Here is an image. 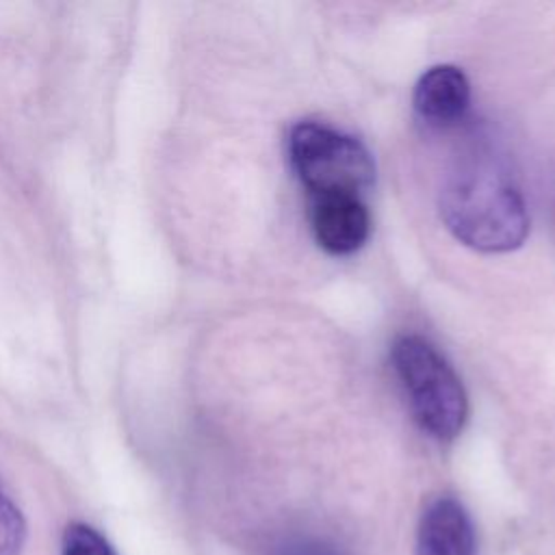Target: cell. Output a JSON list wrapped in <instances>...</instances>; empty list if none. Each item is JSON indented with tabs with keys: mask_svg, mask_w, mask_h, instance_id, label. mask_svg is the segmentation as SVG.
<instances>
[{
	"mask_svg": "<svg viewBox=\"0 0 555 555\" xmlns=\"http://www.w3.org/2000/svg\"><path fill=\"white\" fill-rule=\"evenodd\" d=\"M418 555H477L473 522L455 499L440 496L423 512Z\"/></svg>",
	"mask_w": 555,
	"mask_h": 555,
	"instance_id": "5",
	"label": "cell"
},
{
	"mask_svg": "<svg viewBox=\"0 0 555 555\" xmlns=\"http://www.w3.org/2000/svg\"><path fill=\"white\" fill-rule=\"evenodd\" d=\"M273 555H345V553L340 546H336L325 538L297 535V538H286L282 544H278Z\"/></svg>",
	"mask_w": 555,
	"mask_h": 555,
	"instance_id": "9",
	"label": "cell"
},
{
	"mask_svg": "<svg viewBox=\"0 0 555 555\" xmlns=\"http://www.w3.org/2000/svg\"><path fill=\"white\" fill-rule=\"evenodd\" d=\"M416 113L429 124L449 126L457 121L470 102V85L455 65L429 67L416 82L412 95Z\"/></svg>",
	"mask_w": 555,
	"mask_h": 555,
	"instance_id": "6",
	"label": "cell"
},
{
	"mask_svg": "<svg viewBox=\"0 0 555 555\" xmlns=\"http://www.w3.org/2000/svg\"><path fill=\"white\" fill-rule=\"evenodd\" d=\"M440 217L449 232L479 251H509L522 245L529 232L527 204L486 152L462 156L440 189Z\"/></svg>",
	"mask_w": 555,
	"mask_h": 555,
	"instance_id": "1",
	"label": "cell"
},
{
	"mask_svg": "<svg viewBox=\"0 0 555 555\" xmlns=\"http://www.w3.org/2000/svg\"><path fill=\"white\" fill-rule=\"evenodd\" d=\"M26 542V520L0 481V555H20Z\"/></svg>",
	"mask_w": 555,
	"mask_h": 555,
	"instance_id": "7",
	"label": "cell"
},
{
	"mask_svg": "<svg viewBox=\"0 0 555 555\" xmlns=\"http://www.w3.org/2000/svg\"><path fill=\"white\" fill-rule=\"evenodd\" d=\"M61 555H117V551L95 527L72 522L63 531Z\"/></svg>",
	"mask_w": 555,
	"mask_h": 555,
	"instance_id": "8",
	"label": "cell"
},
{
	"mask_svg": "<svg viewBox=\"0 0 555 555\" xmlns=\"http://www.w3.org/2000/svg\"><path fill=\"white\" fill-rule=\"evenodd\" d=\"M390 358L416 423L438 440H453L466 423L468 401L451 364L416 334L395 338Z\"/></svg>",
	"mask_w": 555,
	"mask_h": 555,
	"instance_id": "2",
	"label": "cell"
},
{
	"mask_svg": "<svg viewBox=\"0 0 555 555\" xmlns=\"http://www.w3.org/2000/svg\"><path fill=\"white\" fill-rule=\"evenodd\" d=\"M288 160L308 195H360L375 182V160L366 145L319 121H299L291 128Z\"/></svg>",
	"mask_w": 555,
	"mask_h": 555,
	"instance_id": "3",
	"label": "cell"
},
{
	"mask_svg": "<svg viewBox=\"0 0 555 555\" xmlns=\"http://www.w3.org/2000/svg\"><path fill=\"white\" fill-rule=\"evenodd\" d=\"M310 228L327 254L345 256L364 245L371 232V217L360 195L319 193L310 195Z\"/></svg>",
	"mask_w": 555,
	"mask_h": 555,
	"instance_id": "4",
	"label": "cell"
}]
</instances>
